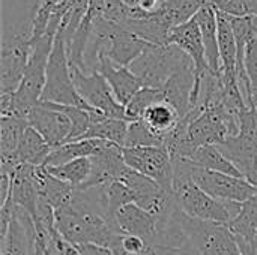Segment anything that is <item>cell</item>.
Masks as SVG:
<instances>
[{
  "label": "cell",
  "instance_id": "obj_26",
  "mask_svg": "<svg viewBox=\"0 0 257 255\" xmlns=\"http://www.w3.org/2000/svg\"><path fill=\"white\" fill-rule=\"evenodd\" d=\"M50 174L57 177L59 180L71 185L74 189L81 188L87 183L92 174V159L90 158H81L75 159L57 167H45Z\"/></svg>",
  "mask_w": 257,
  "mask_h": 255
},
{
  "label": "cell",
  "instance_id": "obj_18",
  "mask_svg": "<svg viewBox=\"0 0 257 255\" xmlns=\"http://www.w3.org/2000/svg\"><path fill=\"white\" fill-rule=\"evenodd\" d=\"M218 18V48L221 59V75L224 80H238L236 65H238V45L232 29L230 15L217 11Z\"/></svg>",
  "mask_w": 257,
  "mask_h": 255
},
{
  "label": "cell",
  "instance_id": "obj_12",
  "mask_svg": "<svg viewBox=\"0 0 257 255\" xmlns=\"http://www.w3.org/2000/svg\"><path fill=\"white\" fill-rule=\"evenodd\" d=\"M92 159V174L86 185L78 189H89L96 186H104L113 180H120L123 171L128 168L123 159V149L114 143H108L101 153L90 158Z\"/></svg>",
  "mask_w": 257,
  "mask_h": 255
},
{
  "label": "cell",
  "instance_id": "obj_21",
  "mask_svg": "<svg viewBox=\"0 0 257 255\" xmlns=\"http://www.w3.org/2000/svg\"><path fill=\"white\" fill-rule=\"evenodd\" d=\"M36 176V185H38V194L42 201L50 204L54 212L60 207H63L72 197L74 188L53 174L48 173L45 167H36L35 170Z\"/></svg>",
  "mask_w": 257,
  "mask_h": 255
},
{
  "label": "cell",
  "instance_id": "obj_29",
  "mask_svg": "<svg viewBox=\"0 0 257 255\" xmlns=\"http://www.w3.org/2000/svg\"><path fill=\"white\" fill-rule=\"evenodd\" d=\"M164 101V95L161 89H152V87H142L133 99L128 102L126 108V119L128 122L133 120H140L143 113L154 104Z\"/></svg>",
  "mask_w": 257,
  "mask_h": 255
},
{
  "label": "cell",
  "instance_id": "obj_3",
  "mask_svg": "<svg viewBox=\"0 0 257 255\" xmlns=\"http://www.w3.org/2000/svg\"><path fill=\"white\" fill-rule=\"evenodd\" d=\"M41 101L95 111L83 101V98L78 95L75 89L71 65L68 59V51H66V41L59 33L56 35L54 45L50 54L48 66H47V81Z\"/></svg>",
  "mask_w": 257,
  "mask_h": 255
},
{
  "label": "cell",
  "instance_id": "obj_13",
  "mask_svg": "<svg viewBox=\"0 0 257 255\" xmlns=\"http://www.w3.org/2000/svg\"><path fill=\"white\" fill-rule=\"evenodd\" d=\"M196 86V66H185L175 72L161 87L164 101L176 108L181 119L193 111V92Z\"/></svg>",
  "mask_w": 257,
  "mask_h": 255
},
{
  "label": "cell",
  "instance_id": "obj_32",
  "mask_svg": "<svg viewBox=\"0 0 257 255\" xmlns=\"http://www.w3.org/2000/svg\"><path fill=\"white\" fill-rule=\"evenodd\" d=\"M149 255H199V252L193 246L181 248V249H172V248H151Z\"/></svg>",
  "mask_w": 257,
  "mask_h": 255
},
{
  "label": "cell",
  "instance_id": "obj_17",
  "mask_svg": "<svg viewBox=\"0 0 257 255\" xmlns=\"http://www.w3.org/2000/svg\"><path fill=\"white\" fill-rule=\"evenodd\" d=\"M27 126V120L18 116H0V168L3 174H9L20 164L17 149Z\"/></svg>",
  "mask_w": 257,
  "mask_h": 255
},
{
  "label": "cell",
  "instance_id": "obj_11",
  "mask_svg": "<svg viewBox=\"0 0 257 255\" xmlns=\"http://www.w3.org/2000/svg\"><path fill=\"white\" fill-rule=\"evenodd\" d=\"M167 44L178 45L184 53H187L196 65V80L206 75L211 68L206 60V50L202 38V32L196 17L173 27L169 33Z\"/></svg>",
  "mask_w": 257,
  "mask_h": 255
},
{
  "label": "cell",
  "instance_id": "obj_4",
  "mask_svg": "<svg viewBox=\"0 0 257 255\" xmlns=\"http://www.w3.org/2000/svg\"><path fill=\"white\" fill-rule=\"evenodd\" d=\"M181 222L191 246L199 255H241L238 240L229 225L194 219L184 212L181 213Z\"/></svg>",
  "mask_w": 257,
  "mask_h": 255
},
{
  "label": "cell",
  "instance_id": "obj_25",
  "mask_svg": "<svg viewBox=\"0 0 257 255\" xmlns=\"http://www.w3.org/2000/svg\"><path fill=\"white\" fill-rule=\"evenodd\" d=\"M188 161H191L197 167L205 168V170H209V171L224 173V174L235 176V177H244L242 173L221 153V150L217 146H203V147H199Z\"/></svg>",
  "mask_w": 257,
  "mask_h": 255
},
{
  "label": "cell",
  "instance_id": "obj_14",
  "mask_svg": "<svg viewBox=\"0 0 257 255\" xmlns=\"http://www.w3.org/2000/svg\"><path fill=\"white\" fill-rule=\"evenodd\" d=\"M36 167L27 164H18L8 176L11 177V201L30 213L32 218L36 216V207L39 201L36 176ZM3 174V173H2Z\"/></svg>",
  "mask_w": 257,
  "mask_h": 255
},
{
  "label": "cell",
  "instance_id": "obj_36",
  "mask_svg": "<svg viewBox=\"0 0 257 255\" xmlns=\"http://www.w3.org/2000/svg\"><path fill=\"white\" fill-rule=\"evenodd\" d=\"M33 255H41V254H38V252H36V251H35V252H33Z\"/></svg>",
  "mask_w": 257,
  "mask_h": 255
},
{
  "label": "cell",
  "instance_id": "obj_5",
  "mask_svg": "<svg viewBox=\"0 0 257 255\" xmlns=\"http://www.w3.org/2000/svg\"><path fill=\"white\" fill-rule=\"evenodd\" d=\"M71 72L78 95L92 110L99 111L107 117L128 120L126 108L116 99L110 84L102 77V74H99L98 71L83 72L81 69L72 66Z\"/></svg>",
  "mask_w": 257,
  "mask_h": 255
},
{
  "label": "cell",
  "instance_id": "obj_19",
  "mask_svg": "<svg viewBox=\"0 0 257 255\" xmlns=\"http://www.w3.org/2000/svg\"><path fill=\"white\" fill-rule=\"evenodd\" d=\"M205 44L206 50V60L212 72L221 74V59H220V48H218V18L217 9L214 6H202L199 12L194 15Z\"/></svg>",
  "mask_w": 257,
  "mask_h": 255
},
{
  "label": "cell",
  "instance_id": "obj_15",
  "mask_svg": "<svg viewBox=\"0 0 257 255\" xmlns=\"http://www.w3.org/2000/svg\"><path fill=\"white\" fill-rule=\"evenodd\" d=\"M99 74L107 80L110 84L116 99L126 107L128 102L133 99V96L143 87L140 80L133 74L130 66H119L113 63L107 56H101L98 60V69Z\"/></svg>",
  "mask_w": 257,
  "mask_h": 255
},
{
  "label": "cell",
  "instance_id": "obj_30",
  "mask_svg": "<svg viewBox=\"0 0 257 255\" xmlns=\"http://www.w3.org/2000/svg\"><path fill=\"white\" fill-rule=\"evenodd\" d=\"M244 66L245 72L251 83V92H253V101L257 108V36H254L247 48H245V57H244Z\"/></svg>",
  "mask_w": 257,
  "mask_h": 255
},
{
  "label": "cell",
  "instance_id": "obj_23",
  "mask_svg": "<svg viewBox=\"0 0 257 255\" xmlns=\"http://www.w3.org/2000/svg\"><path fill=\"white\" fill-rule=\"evenodd\" d=\"M51 152L53 147L42 138V135L32 126H27L17 149V159L20 164L44 167Z\"/></svg>",
  "mask_w": 257,
  "mask_h": 255
},
{
  "label": "cell",
  "instance_id": "obj_1",
  "mask_svg": "<svg viewBox=\"0 0 257 255\" xmlns=\"http://www.w3.org/2000/svg\"><path fill=\"white\" fill-rule=\"evenodd\" d=\"M173 195L179 209L190 218L229 225L241 212V203L221 201L191 179V162L188 159L173 161Z\"/></svg>",
  "mask_w": 257,
  "mask_h": 255
},
{
  "label": "cell",
  "instance_id": "obj_9",
  "mask_svg": "<svg viewBox=\"0 0 257 255\" xmlns=\"http://www.w3.org/2000/svg\"><path fill=\"white\" fill-rule=\"evenodd\" d=\"M27 123L35 131H38L42 138L53 147H59L68 143L72 131V122L60 110L57 104L39 101L29 113Z\"/></svg>",
  "mask_w": 257,
  "mask_h": 255
},
{
  "label": "cell",
  "instance_id": "obj_24",
  "mask_svg": "<svg viewBox=\"0 0 257 255\" xmlns=\"http://www.w3.org/2000/svg\"><path fill=\"white\" fill-rule=\"evenodd\" d=\"M157 135H160L163 140L176 128V125L181 120L179 113L173 105H170L166 101H160L154 105H151L142 116V119Z\"/></svg>",
  "mask_w": 257,
  "mask_h": 255
},
{
  "label": "cell",
  "instance_id": "obj_37",
  "mask_svg": "<svg viewBox=\"0 0 257 255\" xmlns=\"http://www.w3.org/2000/svg\"><path fill=\"white\" fill-rule=\"evenodd\" d=\"M145 255H149V252H148V254H145Z\"/></svg>",
  "mask_w": 257,
  "mask_h": 255
},
{
  "label": "cell",
  "instance_id": "obj_27",
  "mask_svg": "<svg viewBox=\"0 0 257 255\" xmlns=\"http://www.w3.org/2000/svg\"><path fill=\"white\" fill-rule=\"evenodd\" d=\"M229 228L236 237L254 245L257 234V195L242 203L241 212L229 224Z\"/></svg>",
  "mask_w": 257,
  "mask_h": 255
},
{
  "label": "cell",
  "instance_id": "obj_31",
  "mask_svg": "<svg viewBox=\"0 0 257 255\" xmlns=\"http://www.w3.org/2000/svg\"><path fill=\"white\" fill-rule=\"evenodd\" d=\"M122 251L125 255H145L151 251V248L143 239L125 234L122 239Z\"/></svg>",
  "mask_w": 257,
  "mask_h": 255
},
{
  "label": "cell",
  "instance_id": "obj_16",
  "mask_svg": "<svg viewBox=\"0 0 257 255\" xmlns=\"http://www.w3.org/2000/svg\"><path fill=\"white\" fill-rule=\"evenodd\" d=\"M116 224L123 234L143 239L152 248L157 237V218L137 204H128L116 215Z\"/></svg>",
  "mask_w": 257,
  "mask_h": 255
},
{
  "label": "cell",
  "instance_id": "obj_6",
  "mask_svg": "<svg viewBox=\"0 0 257 255\" xmlns=\"http://www.w3.org/2000/svg\"><path fill=\"white\" fill-rule=\"evenodd\" d=\"M32 33L2 35L0 51V90L3 93H14L24 75L30 53Z\"/></svg>",
  "mask_w": 257,
  "mask_h": 255
},
{
  "label": "cell",
  "instance_id": "obj_33",
  "mask_svg": "<svg viewBox=\"0 0 257 255\" xmlns=\"http://www.w3.org/2000/svg\"><path fill=\"white\" fill-rule=\"evenodd\" d=\"M236 240H238V245H239V249H241V255H257L256 248H254L253 243H250V242H247L244 239H239V237H236Z\"/></svg>",
  "mask_w": 257,
  "mask_h": 255
},
{
  "label": "cell",
  "instance_id": "obj_28",
  "mask_svg": "<svg viewBox=\"0 0 257 255\" xmlns=\"http://www.w3.org/2000/svg\"><path fill=\"white\" fill-rule=\"evenodd\" d=\"M164 140L157 135L143 120H133L128 123L126 141L123 149H134V147H155L163 146Z\"/></svg>",
  "mask_w": 257,
  "mask_h": 255
},
{
  "label": "cell",
  "instance_id": "obj_10",
  "mask_svg": "<svg viewBox=\"0 0 257 255\" xmlns=\"http://www.w3.org/2000/svg\"><path fill=\"white\" fill-rule=\"evenodd\" d=\"M35 222L29 212L14 206L12 219L2 236L0 255H33L35 252Z\"/></svg>",
  "mask_w": 257,
  "mask_h": 255
},
{
  "label": "cell",
  "instance_id": "obj_20",
  "mask_svg": "<svg viewBox=\"0 0 257 255\" xmlns=\"http://www.w3.org/2000/svg\"><path fill=\"white\" fill-rule=\"evenodd\" d=\"M128 120L107 117L99 111H92V125L83 140H102L125 147Z\"/></svg>",
  "mask_w": 257,
  "mask_h": 255
},
{
  "label": "cell",
  "instance_id": "obj_34",
  "mask_svg": "<svg viewBox=\"0 0 257 255\" xmlns=\"http://www.w3.org/2000/svg\"><path fill=\"white\" fill-rule=\"evenodd\" d=\"M251 21H253V29H254V33H256L257 36V15L251 17Z\"/></svg>",
  "mask_w": 257,
  "mask_h": 255
},
{
  "label": "cell",
  "instance_id": "obj_35",
  "mask_svg": "<svg viewBox=\"0 0 257 255\" xmlns=\"http://www.w3.org/2000/svg\"><path fill=\"white\" fill-rule=\"evenodd\" d=\"M254 248H256V251H257V234H256V239H254Z\"/></svg>",
  "mask_w": 257,
  "mask_h": 255
},
{
  "label": "cell",
  "instance_id": "obj_22",
  "mask_svg": "<svg viewBox=\"0 0 257 255\" xmlns=\"http://www.w3.org/2000/svg\"><path fill=\"white\" fill-rule=\"evenodd\" d=\"M107 144L108 141H102V140H80V141L65 143L53 149L44 167H57V165H62L75 159L92 158L101 153Z\"/></svg>",
  "mask_w": 257,
  "mask_h": 255
},
{
  "label": "cell",
  "instance_id": "obj_7",
  "mask_svg": "<svg viewBox=\"0 0 257 255\" xmlns=\"http://www.w3.org/2000/svg\"><path fill=\"white\" fill-rule=\"evenodd\" d=\"M191 162V161H190ZM191 179L211 197L221 201L245 203L257 195V188L244 177H235L224 173H215L197 167L191 162Z\"/></svg>",
  "mask_w": 257,
  "mask_h": 255
},
{
  "label": "cell",
  "instance_id": "obj_8",
  "mask_svg": "<svg viewBox=\"0 0 257 255\" xmlns=\"http://www.w3.org/2000/svg\"><path fill=\"white\" fill-rule=\"evenodd\" d=\"M125 164L152 179L166 191L173 192V161L166 146L123 149Z\"/></svg>",
  "mask_w": 257,
  "mask_h": 255
},
{
  "label": "cell",
  "instance_id": "obj_2",
  "mask_svg": "<svg viewBox=\"0 0 257 255\" xmlns=\"http://www.w3.org/2000/svg\"><path fill=\"white\" fill-rule=\"evenodd\" d=\"M194 62L175 44H149L148 48L130 65L143 87L161 89L167 80ZM196 66V65H194Z\"/></svg>",
  "mask_w": 257,
  "mask_h": 255
}]
</instances>
